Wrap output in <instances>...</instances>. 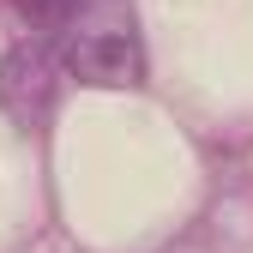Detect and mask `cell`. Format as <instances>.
<instances>
[{
	"label": "cell",
	"mask_w": 253,
	"mask_h": 253,
	"mask_svg": "<svg viewBox=\"0 0 253 253\" xmlns=\"http://www.w3.org/2000/svg\"><path fill=\"white\" fill-rule=\"evenodd\" d=\"M67 73L84 84H139L145 79V54H139V30L133 12L121 0H79L67 18Z\"/></svg>",
	"instance_id": "obj_1"
},
{
	"label": "cell",
	"mask_w": 253,
	"mask_h": 253,
	"mask_svg": "<svg viewBox=\"0 0 253 253\" xmlns=\"http://www.w3.org/2000/svg\"><path fill=\"white\" fill-rule=\"evenodd\" d=\"M48 97H54V60H48V48H37V42L12 48L6 67H0V103H6L18 121H30V115L48 109Z\"/></svg>",
	"instance_id": "obj_2"
},
{
	"label": "cell",
	"mask_w": 253,
	"mask_h": 253,
	"mask_svg": "<svg viewBox=\"0 0 253 253\" xmlns=\"http://www.w3.org/2000/svg\"><path fill=\"white\" fill-rule=\"evenodd\" d=\"M79 0H12V12L30 18V24H67Z\"/></svg>",
	"instance_id": "obj_3"
}]
</instances>
